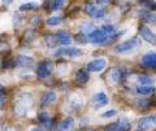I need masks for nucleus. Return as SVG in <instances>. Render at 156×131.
I'll return each mask as SVG.
<instances>
[{
  "mask_svg": "<svg viewBox=\"0 0 156 131\" xmlns=\"http://www.w3.org/2000/svg\"><path fill=\"white\" fill-rule=\"evenodd\" d=\"M86 131H95V130H91V129H90V130H86Z\"/></svg>",
  "mask_w": 156,
  "mask_h": 131,
  "instance_id": "79ce46f5",
  "label": "nucleus"
},
{
  "mask_svg": "<svg viewBox=\"0 0 156 131\" xmlns=\"http://www.w3.org/2000/svg\"><path fill=\"white\" fill-rule=\"evenodd\" d=\"M64 4H65V0H52L50 3V9L51 11H57V9L64 7Z\"/></svg>",
  "mask_w": 156,
  "mask_h": 131,
  "instance_id": "5701e85b",
  "label": "nucleus"
},
{
  "mask_svg": "<svg viewBox=\"0 0 156 131\" xmlns=\"http://www.w3.org/2000/svg\"><path fill=\"white\" fill-rule=\"evenodd\" d=\"M31 131H42V130H41V129H33Z\"/></svg>",
  "mask_w": 156,
  "mask_h": 131,
  "instance_id": "ea45409f",
  "label": "nucleus"
},
{
  "mask_svg": "<svg viewBox=\"0 0 156 131\" xmlns=\"http://www.w3.org/2000/svg\"><path fill=\"white\" fill-rule=\"evenodd\" d=\"M116 113H117V112L115 109H111L108 112H104V113L101 114V117H103V118H111V117H113V115H116Z\"/></svg>",
  "mask_w": 156,
  "mask_h": 131,
  "instance_id": "c9c22d12",
  "label": "nucleus"
},
{
  "mask_svg": "<svg viewBox=\"0 0 156 131\" xmlns=\"http://www.w3.org/2000/svg\"><path fill=\"white\" fill-rule=\"evenodd\" d=\"M125 78V71L121 67H115L113 70L111 71V79L115 82V83H120L122 82Z\"/></svg>",
  "mask_w": 156,
  "mask_h": 131,
  "instance_id": "ddd939ff",
  "label": "nucleus"
},
{
  "mask_svg": "<svg viewBox=\"0 0 156 131\" xmlns=\"http://www.w3.org/2000/svg\"><path fill=\"white\" fill-rule=\"evenodd\" d=\"M101 29H103V30H104L107 34H108V35H111V36H112V35H115L116 29H115V26H113V25H104Z\"/></svg>",
  "mask_w": 156,
  "mask_h": 131,
  "instance_id": "2f4dec72",
  "label": "nucleus"
},
{
  "mask_svg": "<svg viewBox=\"0 0 156 131\" xmlns=\"http://www.w3.org/2000/svg\"><path fill=\"white\" fill-rule=\"evenodd\" d=\"M38 8V4L37 3H23L21 7H20V11H22V12H25V11H35V9Z\"/></svg>",
  "mask_w": 156,
  "mask_h": 131,
  "instance_id": "4be33fe9",
  "label": "nucleus"
},
{
  "mask_svg": "<svg viewBox=\"0 0 156 131\" xmlns=\"http://www.w3.org/2000/svg\"><path fill=\"white\" fill-rule=\"evenodd\" d=\"M55 100H56V94L55 92H52V91H48L42 96L41 104L43 106H48V105H51L52 103H55Z\"/></svg>",
  "mask_w": 156,
  "mask_h": 131,
  "instance_id": "dca6fc26",
  "label": "nucleus"
},
{
  "mask_svg": "<svg viewBox=\"0 0 156 131\" xmlns=\"http://www.w3.org/2000/svg\"><path fill=\"white\" fill-rule=\"evenodd\" d=\"M8 50V44L4 40L0 39V52H4V51H7Z\"/></svg>",
  "mask_w": 156,
  "mask_h": 131,
  "instance_id": "e433bc0d",
  "label": "nucleus"
},
{
  "mask_svg": "<svg viewBox=\"0 0 156 131\" xmlns=\"http://www.w3.org/2000/svg\"><path fill=\"white\" fill-rule=\"evenodd\" d=\"M14 65L18 67H31L34 65V60L29 56H17L14 59Z\"/></svg>",
  "mask_w": 156,
  "mask_h": 131,
  "instance_id": "9d476101",
  "label": "nucleus"
},
{
  "mask_svg": "<svg viewBox=\"0 0 156 131\" xmlns=\"http://www.w3.org/2000/svg\"><path fill=\"white\" fill-rule=\"evenodd\" d=\"M109 38H111V35H108L103 29H95L91 34L87 35L89 42L92 43V44H95V46H105V44H108Z\"/></svg>",
  "mask_w": 156,
  "mask_h": 131,
  "instance_id": "f03ea898",
  "label": "nucleus"
},
{
  "mask_svg": "<svg viewBox=\"0 0 156 131\" xmlns=\"http://www.w3.org/2000/svg\"><path fill=\"white\" fill-rule=\"evenodd\" d=\"M154 121H155V125H156V115H154Z\"/></svg>",
  "mask_w": 156,
  "mask_h": 131,
  "instance_id": "a19ab883",
  "label": "nucleus"
},
{
  "mask_svg": "<svg viewBox=\"0 0 156 131\" xmlns=\"http://www.w3.org/2000/svg\"><path fill=\"white\" fill-rule=\"evenodd\" d=\"M142 65L148 67V69H155L156 70V52H147L142 56Z\"/></svg>",
  "mask_w": 156,
  "mask_h": 131,
  "instance_id": "6e6552de",
  "label": "nucleus"
},
{
  "mask_svg": "<svg viewBox=\"0 0 156 131\" xmlns=\"http://www.w3.org/2000/svg\"><path fill=\"white\" fill-rule=\"evenodd\" d=\"M77 43H81V44H85V43L89 42V39H87V35H85L83 33H80L76 35V39H74Z\"/></svg>",
  "mask_w": 156,
  "mask_h": 131,
  "instance_id": "c756f323",
  "label": "nucleus"
},
{
  "mask_svg": "<svg viewBox=\"0 0 156 131\" xmlns=\"http://www.w3.org/2000/svg\"><path fill=\"white\" fill-rule=\"evenodd\" d=\"M156 92V88L154 86H138L135 87V94L138 95H143V96H148L152 95Z\"/></svg>",
  "mask_w": 156,
  "mask_h": 131,
  "instance_id": "2eb2a0df",
  "label": "nucleus"
},
{
  "mask_svg": "<svg viewBox=\"0 0 156 131\" xmlns=\"http://www.w3.org/2000/svg\"><path fill=\"white\" fill-rule=\"evenodd\" d=\"M105 66H107L105 59H95L87 64L86 69L92 73H98V71H103L105 69Z\"/></svg>",
  "mask_w": 156,
  "mask_h": 131,
  "instance_id": "0eeeda50",
  "label": "nucleus"
},
{
  "mask_svg": "<svg viewBox=\"0 0 156 131\" xmlns=\"http://www.w3.org/2000/svg\"><path fill=\"white\" fill-rule=\"evenodd\" d=\"M5 104V91H4L3 86L0 84V108H3Z\"/></svg>",
  "mask_w": 156,
  "mask_h": 131,
  "instance_id": "72a5a7b5",
  "label": "nucleus"
},
{
  "mask_svg": "<svg viewBox=\"0 0 156 131\" xmlns=\"http://www.w3.org/2000/svg\"><path fill=\"white\" fill-rule=\"evenodd\" d=\"M96 9L98 8L92 3H87L86 5H85V8H83V11H85L86 14H89V16H94L95 12H96Z\"/></svg>",
  "mask_w": 156,
  "mask_h": 131,
  "instance_id": "393cba45",
  "label": "nucleus"
},
{
  "mask_svg": "<svg viewBox=\"0 0 156 131\" xmlns=\"http://www.w3.org/2000/svg\"><path fill=\"white\" fill-rule=\"evenodd\" d=\"M139 17L142 18L144 22L151 23V25H156V14L154 12H148V11H142L139 13Z\"/></svg>",
  "mask_w": 156,
  "mask_h": 131,
  "instance_id": "f3484780",
  "label": "nucleus"
},
{
  "mask_svg": "<svg viewBox=\"0 0 156 131\" xmlns=\"http://www.w3.org/2000/svg\"><path fill=\"white\" fill-rule=\"evenodd\" d=\"M138 31H139V35L143 40H146L147 43H150V44H152V46H156V34L151 30L148 26L139 25Z\"/></svg>",
  "mask_w": 156,
  "mask_h": 131,
  "instance_id": "39448f33",
  "label": "nucleus"
},
{
  "mask_svg": "<svg viewBox=\"0 0 156 131\" xmlns=\"http://www.w3.org/2000/svg\"><path fill=\"white\" fill-rule=\"evenodd\" d=\"M108 96H107L103 91L98 92V94L94 96V99H92V103H94V108L95 109H99L101 106H104L108 104Z\"/></svg>",
  "mask_w": 156,
  "mask_h": 131,
  "instance_id": "1a4fd4ad",
  "label": "nucleus"
},
{
  "mask_svg": "<svg viewBox=\"0 0 156 131\" xmlns=\"http://www.w3.org/2000/svg\"><path fill=\"white\" fill-rule=\"evenodd\" d=\"M130 130H131L130 121L125 119V118L116 121V122L108 125L104 129V131H130Z\"/></svg>",
  "mask_w": 156,
  "mask_h": 131,
  "instance_id": "423d86ee",
  "label": "nucleus"
},
{
  "mask_svg": "<svg viewBox=\"0 0 156 131\" xmlns=\"http://www.w3.org/2000/svg\"><path fill=\"white\" fill-rule=\"evenodd\" d=\"M13 0H3V4L4 5H9V4H12Z\"/></svg>",
  "mask_w": 156,
  "mask_h": 131,
  "instance_id": "58836bf2",
  "label": "nucleus"
},
{
  "mask_svg": "<svg viewBox=\"0 0 156 131\" xmlns=\"http://www.w3.org/2000/svg\"><path fill=\"white\" fill-rule=\"evenodd\" d=\"M56 36H57V40L58 43H61V44H70L72 43V36H70V34H68L66 31H57L56 34Z\"/></svg>",
  "mask_w": 156,
  "mask_h": 131,
  "instance_id": "6ab92c4d",
  "label": "nucleus"
},
{
  "mask_svg": "<svg viewBox=\"0 0 156 131\" xmlns=\"http://www.w3.org/2000/svg\"><path fill=\"white\" fill-rule=\"evenodd\" d=\"M155 94H156V92H155ZM155 103H156V96H155Z\"/></svg>",
  "mask_w": 156,
  "mask_h": 131,
  "instance_id": "37998d69",
  "label": "nucleus"
},
{
  "mask_svg": "<svg viewBox=\"0 0 156 131\" xmlns=\"http://www.w3.org/2000/svg\"><path fill=\"white\" fill-rule=\"evenodd\" d=\"M138 4L148 12H156V2L155 0H138Z\"/></svg>",
  "mask_w": 156,
  "mask_h": 131,
  "instance_id": "a211bd4d",
  "label": "nucleus"
},
{
  "mask_svg": "<svg viewBox=\"0 0 156 131\" xmlns=\"http://www.w3.org/2000/svg\"><path fill=\"white\" fill-rule=\"evenodd\" d=\"M95 18V20H103V18L105 17V11L103 8H100V9H96V12H95V14L92 16Z\"/></svg>",
  "mask_w": 156,
  "mask_h": 131,
  "instance_id": "7c9ffc66",
  "label": "nucleus"
},
{
  "mask_svg": "<svg viewBox=\"0 0 156 131\" xmlns=\"http://www.w3.org/2000/svg\"><path fill=\"white\" fill-rule=\"evenodd\" d=\"M140 46H142V42H140V38L133 36L130 39L125 40L122 43H120L119 46H116L115 52L119 53V55H128V53H131L136 50H139Z\"/></svg>",
  "mask_w": 156,
  "mask_h": 131,
  "instance_id": "f257e3e1",
  "label": "nucleus"
},
{
  "mask_svg": "<svg viewBox=\"0 0 156 131\" xmlns=\"http://www.w3.org/2000/svg\"><path fill=\"white\" fill-rule=\"evenodd\" d=\"M57 42L58 40H57V36L56 35L55 36H53V35H46V43L50 47H55Z\"/></svg>",
  "mask_w": 156,
  "mask_h": 131,
  "instance_id": "cd10ccee",
  "label": "nucleus"
},
{
  "mask_svg": "<svg viewBox=\"0 0 156 131\" xmlns=\"http://www.w3.org/2000/svg\"><path fill=\"white\" fill-rule=\"evenodd\" d=\"M41 22H42V18H41V16H34L33 18H31V26H39L41 25Z\"/></svg>",
  "mask_w": 156,
  "mask_h": 131,
  "instance_id": "f704fd0d",
  "label": "nucleus"
},
{
  "mask_svg": "<svg viewBox=\"0 0 156 131\" xmlns=\"http://www.w3.org/2000/svg\"><path fill=\"white\" fill-rule=\"evenodd\" d=\"M138 83L139 86H154L155 84V78L148 75H139L138 77Z\"/></svg>",
  "mask_w": 156,
  "mask_h": 131,
  "instance_id": "aec40b11",
  "label": "nucleus"
},
{
  "mask_svg": "<svg viewBox=\"0 0 156 131\" xmlns=\"http://www.w3.org/2000/svg\"><path fill=\"white\" fill-rule=\"evenodd\" d=\"M61 22H62V16H52L47 20V25L48 26H56Z\"/></svg>",
  "mask_w": 156,
  "mask_h": 131,
  "instance_id": "b1692460",
  "label": "nucleus"
},
{
  "mask_svg": "<svg viewBox=\"0 0 156 131\" xmlns=\"http://www.w3.org/2000/svg\"><path fill=\"white\" fill-rule=\"evenodd\" d=\"M90 81V71L87 69H80L76 73V82L78 84L83 86Z\"/></svg>",
  "mask_w": 156,
  "mask_h": 131,
  "instance_id": "9b49d317",
  "label": "nucleus"
},
{
  "mask_svg": "<svg viewBox=\"0 0 156 131\" xmlns=\"http://www.w3.org/2000/svg\"><path fill=\"white\" fill-rule=\"evenodd\" d=\"M2 66H3V69H12V67L16 66L14 65V59H9V57L8 59H4Z\"/></svg>",
  "mask_w": 156,
  "mask_h": 131,
  "instance_id": "a878e982",
  "label": "nucleus"
},
{
  "mask_svg": "<svg viewBox=\"0 0 156 131\" xmlns=\"http://www.w3.org/2000/svg\"><path fill=\"white\" fill-rule=\"evenodd\" d=\"M154 123H155L154 117H143L138 121V129L142 131H147V130H151Z\"/></svg>",
  "mask_w": 156,
  "mask_h": 131,
  "instance_id": "f8f14e48",
  "label": "nucleus"
},
{
  "mask_svg": "<svg viewBox=\"0 0 156 131\" xmlns=\"http://www.w3.org/2000/svg\"><path fill=\"white\" fill-rule=\"evenodd\" d=\"M52 69H53L52 61H50V60H44V61H42V62H39V64H38L37 70H35V74H37L38 78L44 79V78H47V77H50V75H51Z\"/></svg>",
  "mask_w": 156,
  "mask_h": 131,
  "instance_id": "7ed1b4c3",
  "label": "nucleus"
},
{
  "mask_svg": "<svg viewBox=\"0 0 156 131\" xmlns=\"http://www.w3.org/2000/svg\"><path fill=\"white\" fill-rule=\"evenodd\" d=\"M111 0H96V3L99 4V5H107V4H109Z\"/></svg>",
  "mask_w": 156,
  "mask_h": 131,
  "instance_id": "4c0bfd02",
  "label": "nucleus"
},
{
  "mask_svg": "<svg viewBox=\"0 0 156 131\" xmlns=\"http://www.w3.org/2000/svg\"><path fill=\"white\" fill-rule=\"evenodd\" d=\"M135 105H136V108H138V109L146 110V109H148L151 106V101L148 99H138L135 101Z\"/></svg>",
  "mask_w": 156,
  "mask_h": 131,
  "instance_id": "412c9836",
  "label": "nucleus"
},
{
  "mask_svg": "<svg viewBox=\"0 0 156 131\" xmlns=\"http://www.w3.org/2000/svg\"><path fill=\"white\" fill-rule=\"evenodd\" d=\"M70 104H72L73 110H78L82 106V100H81V98H76V99L70 100Z\"/></svg>",
  "mask_w": 156,
  "mask_h": 131,
  "instance_id": "c85d7f7f",
  "label": "nucleus"
},
{
  "mask_svg": "<svg viewBox=\"0 0 156 131\" xmlns=\"http://www.w3.org/2000/svg\"><path fill=\"white\" fill-rule=\"evenodd\" d=\"M94 30H95L94 26L90 25V23H83V25H82V27H81V33H83L85 35H89V34H91Z\"/></svg>",
  "mask_w": 156,
  "mask_h": 131,
  "instance_id": "bb28decb",
  "label": "nucleus"
},
{
  "mask_svg": "<svg viewBox=\"0 0 156 131\" xmlns=\"http://www.w3.org/2000/svg\"><path fill=\"white\" fill-rule=\"evenodd\" d=\"M55 56H64V57H70V59H77V57L82 56V51L80 48H74V47H62L58 48L55 52Z\"/></svg>",
  "mask_w": 156,
  "mask_h": 131,
  "instance_id": "20e7f679",
  "label": "nucleus"
},
{
  "mask_svg": "<svg viewBox=\"0 0 156 131\" xmlns=\"http://www.w3.org/2000/svg\"><path fill=\"white\" fill-rule=\"evenodd\" d=\"M74 126V119L72 117H68L65 119H62L60 123L57 125V130L58 131H70Z\"/></svg>",
  "mask_w": 156,
  "mask_h": 131,
  "instance_id": "4468645a",
  "label": "nucleus"
},
{
  "mask_svg": "<svg viewBox=\"0 0 156 131\" xmlns=\"http://www.w3.org/2000/svg\"><path fill=\"white\" fill-rule=\"evenodd\" d=\"M34 36H35V33H34L33 30H29V31H26L25 33V42H26V44L27 43H30V42H33V39H34Z\"/></svg>",
  "mask_w": 156,
  "mask_h": 131,
  "instance_id": "473e14b6",
  "label": "nucleus"
}]
</instances>
